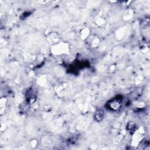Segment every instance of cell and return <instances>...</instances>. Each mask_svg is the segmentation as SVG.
<instances>
[{"instance_id": "cell-1", "label": "cell", "mask_w": 150, "mask_h": 150, "mask_svg": "<svg viewBox=\"0 0 150 150\" xmlns=\"http://www.w3.org/2000/svg\"><path fill=\"white\" fill-rule=\"evenodd\" d=\"M121 102L119 99H113L108 104V105L109 108L112 110H117L120 108L121 105Z\"/></svg>"}]
</instances>
